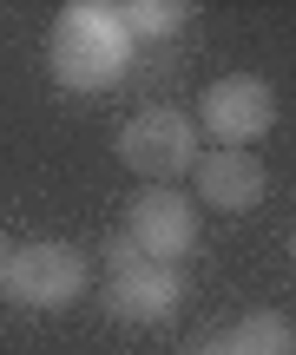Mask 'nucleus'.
<instances>
[{"label":"nucleus","instance_id":"nucleus-1","mask_svg":"<svg viewBox=\"0 0 296 355\" xmlns=\"http://www.w3.org/2000/svg\"><path fill=\"white\" fill-rule=\"evenodd\" d=\"M132 60H139V40L125 33L112 0H73V7H60V20L46 33V66L66 92L125 86Z\"/></svg>","mask_w":296,"mask_h":355},{"label":"nucleus","instance_id":"nucleus-2","mask_svg":"<svg viewBox=\"0 0 296 355\" xmlns=\"http://www.w3.org/2000/svg\"><path fill=\"white\" fill-rule=\"evenodd\" d=\"M204 158L198 145V119H184L178 105H145L119 125V165L152 178V184H178L191 178V165Z\"/></svg>","mask_w":296,"mask_h":355},{"label":"nucleus","instance_id":"nucleus-3","mask_svg":"<svg viewBox=\"0 0 296 355\" xmlns=\"http://www.w3.org/2000/svg\"><path fill=\"white\" fill-rule=\"evenodd\" d=\"M86 290H92L86 250L53 243V237L20 243V250H13V263H7V283H0V296H13L20 309H40V316H46V309H73Z\"/></svg>","mask_w":296,"mask_h":355},{"label":"nucleus","instance_id":"nucleus-4","mask_svg":"<svg viewBox=\"0 0 296 355\" xmlns=\"http://www.w3.org/2000/svg\"><path fill=\"white\" fill-rule=\"evenodd\" d=\"M270 125H277V92L257 73H224L198 99V132H211L218 152H250Z\"/></svg>","mask_w":296,"mask_h":355},{"label":"nucleus","instance_id":"nucleus-5","mask_svg":"<svg viewBox=\"0 0 296 355\" xmlns=\"http://www.w3.org/2000/svg\"><path fill=\"white\" fill-rule=\"evenodd\" d=\"M125 237L139 243L145 263H184V257L198 250V204L184 198V191H171V184H152V191L132 198Z\"/></svg>","mask_w":296,"mask_h":355},{"label":"nucleus","instance_id":"nucleus-6","mask_svg":"<svg viewBox=\"0 0 296 355\" xmlns=\"http://www.w3.org/2000/svg\"><path fill=\"white\" fill-rule=\"evenodd\" d=\"M184 303V270L178 263H139V270H119L105 283V316L119 322H171Z\"/></svg>","mask_w":296,"mask_h":355},{"label":"nucleus","instance_id":"nucleus-7","mask_svg":"<svg viewBox=\"0 0 296 355\" xmlns=\"http://www.w3.org/2000/svg\"><path fill=\"white\" fill-rule=\"evenodd\" d=\"M191 184H198V198H204L211 211H257L270 171H263L257 152H204L191 165Z\"/></svg>","mask_w":296,"mask_h":355},{"label":"nucleus","instance_id":"nucleus-8","mask_svg":"<svg viewBox=\"0 0 296 355\" xmlns=\"http://www.w3.org/2000/svg\"><path fill=\"white\" fill-rule=\"evenodd\" d=\"M224 349L231 355H296V322L277 316V309H250L244 322L224 329Z\"/></svg>","mask_w":296,"mask_h":355},{"label":"nucleus","instance_id":"nucleus-9","mask_svg":"<svg viewBox=\"0 0 296 355\" xmlns=\"http://www.w3.org/2000/svg\"><path fill=\"white\" fill-rule=\"evenodd\" d=\"M119 20H125L132 40H171L191 20V7L184 0H119Z\"/></svg>","mask_w":296,"mask_h":355},{"label":"nucleus","instance_id":"nucleus-10","mask_svg":"<svg viewBox=\"0 0 296 355\" xmlns=\"http://www.w3.org/2000/svg\"><path fill=\"white\" fill-rule=\"evenodd\" d=\"M139 263H145V257H139V243H132L125 230H112V237H105V270L119 277V270H139Z\"/></svg>","mask_w":296,"mask_h":355},{"label":"nucleus","instance_id":"nucleus-11","mask_svg":"<svg viewBox=\"0 0 296 355\" xmlns=\"http://www.w3.org/2000/svg\"><path fill=\"white\" fill-rule=\"evenodd\" d=\"M191 355H231V349H224V336H204V343H198Z\"/></svg>","mask_w":296,"mask_h":355},{"label":"nucleus","instance_id":"nucleus-12","mask_svg":"<svg viewBox=\"0 0 296 355\" xmlns=\"http://www.w3.org/2000/svg\"><path fill=\"white\" fill-rule=\"evenodd\" d=\"M7 263H13V237L0 230V283H7Z\"/></svg>","mask_w":296,"mask_h":355},{"label":"nucleus","instance_id":"nucleus-13","mask_svg":"<svg viewBox=\"0 0 296 355\" xmlns=\"http://www.w3.org/2000/svg\"><path fill=\"white\" fill-rule=\"evenodd\" d=\"M290 263H296V224H290Z\"/></svg>","mask_w":296,"mask_h":355}]
</instances>
